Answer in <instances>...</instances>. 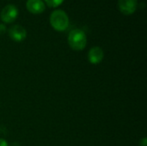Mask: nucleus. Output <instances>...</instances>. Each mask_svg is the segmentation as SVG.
I'll return each mask as SVG.
<instances>
[{
    "instance_id": "f257e3e1",
    "label": "nucleus",
    "mask_w": 147,
    "mask_h": 146,
    "mask_svg": "<svg viewBox=\"0 0 147 146\" xmlns=\"http://www.w3.org/2000/svg\"><path fill=\"white\" fill-rule=\"evenodd\" d=\"M68 44L74 51H82L87 45V36L84 31L79 28L71 30L68 34Z\"/></svg>"
},
{
    "instance_id": "f03ea898",
    "label": "nucleus",
    "mask_w": 147,
    "mask_h": 146,
    "mask_svg": "<svg viewBox=\"0 0 147 146\" xmlns=\"http://www.w3.org/2000/svg\"><path fill=\"white\" fill-rule=\"evenodd\" d=\"M51 26L59 32H63L69 27V17L62 9H55L50 15Z\"/></svg>"
},
{
    "instance_id": "7ed1b4c3",
    "label": "nucleus",
    "mask_w": 147,
    "mask_h": 146,
    "mask_svg": "<svg viewBox=\"0 0 147 146\" xmlns=\"http://www.w3.org/2000/svg\"><path fill=\"white\" fill-rule=\"evenodd\" d=\"M17 15H18V9L14 4L6 5L0 13V18L5 23H11L15 22Z\"/></svg>"
},
{
    "instance_id": "20e7f679",
    "label": "nucleus",
    "mask_w": 147,
    "mask_h": 146,
    "mask_svg": "<svg viewBox=\"0 0 147 146\" xmlns=\"http://www.w3.org/2000/svg\"><path fill=\"white\" fill-rule=\"evenodd\" d=\"M8 34L10 39L16 42H21L27 37V31L25 28L18 24L11 26L8 31Z\"/></svg>"
},
{
    "instance_id": "39448f33",
    "label": "nucleus",
    "mask_w": 147,
    "mask_h": 146,
    "mask_svg": "<svg viewBox=\"0 0 147 146\" xmlns=\"http://www.w3.org/2000/svg\"><path fill=\"white\" fill-rule=\"evenodd\" d=\"M138 0H118V8L124 15H132L136 11Z\"/></svg>"
},
{
    "instance_id": "423d86ee",
    "label": "nucleus",
    "mask_w": 147,
    "mask_h": 146,
    "mask_svg": "<svg viewBox=\"0 0 147 146\" xmlns=\"http://www.w3.org/2000/svg\"><path fill=\"white\" fill-rule=\"evenodd\" d=\"M104 58V52L100 46H93L88 52V60L92 65L100 64Z\"/></svg>"
},
{
    "instance_id": "0eeeda50",
    "label": "nucleus",
    "mask_w": 147,
    "mask_h": 146,
    "mask_svg": "<svg viewBox=\"0 0 147 146\" xmlns=\"http://www.w3.org/2000/svg\"><path fill=\"white\" fill-rule=\"evenodd\" d=\"M27 9L32 14H40L45 10V3L42 0H28L26 3Z\"/></svg>"
},
{
    "instance_id": "6e6552de",
    "label": "nucleus",
    "mask_w": 147,
    "mask_h": 146,
    "mask_svg": "<svg viewBox=\"0 0 147 146\" xmlns=\"http://www.w3.org/2000/svg\"><path fill=\"white\" fill-rule=\"evenodd\" d=\"M44 1L49 7H53V8L58 7L64 2V0H44Z\"/></svg>"
},
{
    "instance_id": "1a4fd4ad",
    "label": "nucleus",
    "mask_w": 147,
    "mask_h": 146,
    "mask_svg": "<svg viewBox=\"0 0 147 146\" xmlns=\"http://www.w3.org/2000/svg\"><path fill=\"white\" fill-rule=\"evenodd\" d=\"M7 31V28L4 24H0V34H3Z\"/></svg>"
},
{
    "instance_id": "9d476101",
    "label": "nucleus",
    "mask_w": 147,
    "mask_h": 146,
    "mask_svg": "<svg viewBox=\"0 0 147 146\" xmlns=\"http://www.w3.org/2000/svg\"><path fill=\"white\" fill-rule=\"evenodd\" d=\"M140 146H147V139L144 137L140 141Z\"/></svg>"
},
{
    "instance_id": "9b49d317",
    "label": "nucleus",
    "mask_w": 147,
    "mask_h": 146,
    "mask_svg": "<svg viewBox=\"0 0 147 146\" xmlns=\"http://www.w3.org/2000/svg\"><path fill=\"white\" fill-rule=\"evenodd\" d=\"M0 146H9L8 142L3 139H0Z\"/></svg>"
}]
</instances>
